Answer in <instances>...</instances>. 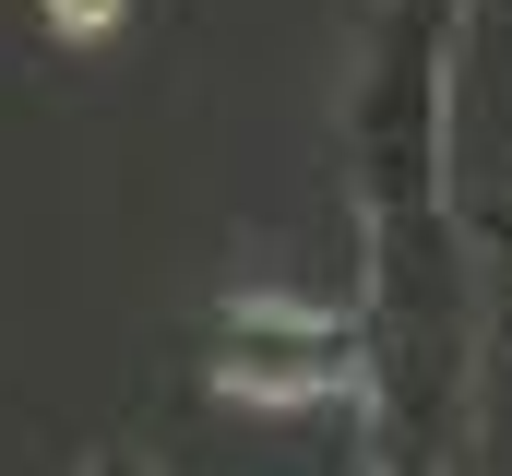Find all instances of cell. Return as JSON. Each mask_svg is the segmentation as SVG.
Instances as JSON below:
<instances>
[{
	"label": "cell",
	"instance_id": "obj_3",
	"mask_svg": "<svg viewBox=\"0 0 512 476\" xmlns=\"http://www.w3.org/2000/svg\"><path fill=\"white\" fill-rule=\"evenodd\" d=\"M120 12H131V0H48V36L84 48V36H120Z\"/></svg>",
	"mask_w": 512,
	"mask_h": 476
},
{
	"label": "cell",
	"instance_id": "obj_1",
	"mask_svg": "<svg viewBox=\"0 0 512 476\" xmlns=\"http://www.w3.org/2000/svg\"><path fill=\"white\" fill-rule=\"evenodd\" d=\"M453 36H465V0L370 12L358 84H346V191L370 238L453 215Z\"/></svg>",
	"mask_w": 512,
	"mask_h": 476
},
{
	"label": "cell",
	"instance_id": "obj_2",
	"mask_svg": "<svg viewBox=\"0 0 512 476\" xmlns=\"http://www.w3.org/2000/svg\"><path fill=\"white\" fill-rule=\"evenodd\" d=\"M203 369L239 405H322L358 393V310H310V298H215Z\"/></svg>",
	"mask_w": 512,
	"mask_h": 476
},
{
	"label": "cell",
	"instance_id": "obj_4",
	"mask_svg": "<svg viewBox=\"0 0 512 476\" xmlns=\"http://www.w3.org/2000/svg\"><path fill=\"white\" fill-rule=\"evenodd\" d=\"M84 476H167L155 453H131V441H108V453H84Z\"/></svg>",
	"mask_w": 512,
	"mask_h": 476
},
{
	"label": "cell",
	"instance_id": "obj_5",
	"mask_svg": "<svg viewBox=\"0 0 512 476\" xmlns=\"http://www.w3.org/2000/svg\"><path fill=\"white\" fill-rule=\"evenodd\" d=\"M489 238H501V274H512V215H501V227H489Z\"/></svg>",
	"mask_w": 512,
	"mask_h": 476
}]
</instances>
